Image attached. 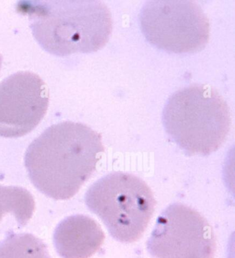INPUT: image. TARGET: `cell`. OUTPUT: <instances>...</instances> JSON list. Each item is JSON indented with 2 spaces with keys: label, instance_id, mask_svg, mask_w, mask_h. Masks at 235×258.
Instances as JSON below:
<instances>
[{
  "label": "cell",
  "instance_id": "cell-1",
  "mask_svg": "<svg viewBox=\"0 0 235 258\" xmlns=\"http://www.w3.org/2000/svg\"><path fill=\"white\" fill-rule=\"evenodd\" d=\"M104 151L98 132L82 123L63 121L48 127L30 145L24 161L37 190L66 201L90 178Z\"/></svg>",
  "mask_w": 235,
  "mask_h": 258
},
{
  "label": "cell",
  "instance_id": "cell-2",
  "mask_svg": "<svg viewBox=\"0 0 235 258\" xmlns=\"http://www.w3.org/2000/svg\"><path fill=\"white\" fill-rule=\"evenodd\" d=\"M17 10L29 19L41 47L59 57L98 51L113 30L111 12L98 0L21 1Z\"/></svg>",
  "mask_w": 235,
  "mask_h": 258
},
{
  "label": "cell",
  "instance_id": "cell-3",
  "mask_svg": "<svg viewBox=\"0 0 235 258\" xmlns=\"http://www.w3.org/2000/svg\"><path fill=\"white\" fill-rule=\"evenodd\" d=\"M162 120L170 139L188 156H208L226 139L228 106L216 90L195 85L179 90L167 100Z\"/></svg>",
  "mask_w": 235,
  "mask_h": 258
},
{
  "label": "cell",
  "instance_id": "cell-4",
  "mask_svg": "<svg viewBox=\"0 0 235 258\" xmlns=\"http://www.w3.org/2000/svg\"><path fill=\"white\" fill-rule=\"evenodd\" d=\"M85 203L103 221L111 236L122 243L141 238L156 205L150 187L143 179L122 172L98 179L86 194Z\"/></svg>",
  "mask_w": 235,
  "mask_h": 258
},
{
  "label": "cell",
  "instance_id": "cell-5",
  "mask_svg": "<svg viewBox=\"0 0 235 258\" xmlns=\"http://www.w3.org/2000/svg\"><path fill=\"white\" fill-rule=\"evenodd\" d=\"M139 22L146 40L168 53H195L208 42V19L194 1L147 2L141 9Z\"/></svg>",
  "mask_w": 235,
  "mask_h": 258
},
{
  "label": "cell",
  "instance_id": "cell-6",
  "mask_svg": "<svg viewBox=\"0 0 235 258\" xmlns=\"http://www.w3.org/2000/svg\"><path fill=\"white\" fill-rule=\"evenodd\" d=\"M146 247L154 258H214L216 240L198 211L175 203L159 216Z\"/></svg>",
  "mask_w": 235,
  "mask_h": 258
},
{
  "label": "cell",
  "instance_id": "cell-7",
  "mask_svg": "<svg viewBox=\"0 0 235 258\" xmlns=\"http://www.w3.org/2000/svg\"><path fill=\"white\" fill-rule=\"evenodd\" d=\"M48 93L37 75L20 72L0 83V136L18 138L34 130L45 116Z\"/></svg>",
  "mask_w": 235,
  "mask_h": 258
},
{
  "label": "cell",
  "instance_id": "cell-8",
  "mask_svg": "<svg viewBox=\"0 0 235 258\" xmlns=\"http://www.w3.org/2000/svg\"><path fill=\"white\" fill-rule=\"evenodd\" d=\"M104 239L98 222L85 215H74L57 226L53 244L62 258H89L100 250Z\"/></svg>",
  "mask_w": 235,
  "mask_h": 258
},
{
  "label": "cell",
  "instance_id": "cell-9",
  "mask_svg": "<svg viewBox=\"0 0 235 258\" xmlns=\"http://www.w3.org/2000/svg\"><path fill=\"white\" fill-rule=\"evenodd\" d=\"M35 210L34 198L31 192L20 186L0 185V222L6 215L16 218L20 228L27 225Z\"/></svg>",
  "mask_w": 235,
  "mask_h": 258
},
{
  "label": "cell",
  "instance_id": "cell-10",
  "mask_svg": "<svg viewBox=\"0 0 235 258\" xmlns=\"http://www.w3.org/2000/svg\"><path fill=\"white\" fill-rule=\"evenodd\" d=\"M0 258H51L45 243L31 233H9L0 242Z\"/></svg>",
  "mask_w": 235,
  "mask_h": 258
},
{
  "label": "cell",
  "instance_id": "cell-11",
  "mask_svg": "<svg viewBox=\"0 0 235 258\" xmlns=\"http://www.w3.org/2000/svg\"><path fill=\"white\" fill-rule=\"evenodd\" d=\"M2 64H3V56L0 53V69H1Z\"/></svg>",
  "mask_w": 235,
  "mask_h": 258
}]
</instances>
